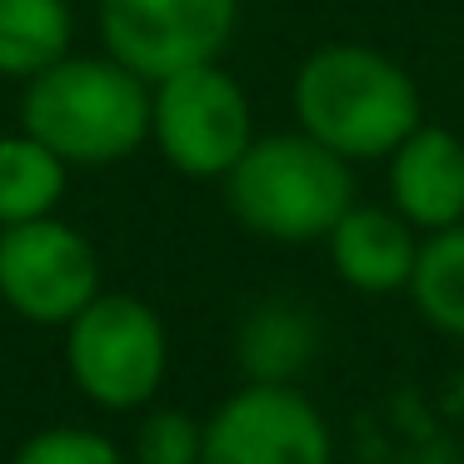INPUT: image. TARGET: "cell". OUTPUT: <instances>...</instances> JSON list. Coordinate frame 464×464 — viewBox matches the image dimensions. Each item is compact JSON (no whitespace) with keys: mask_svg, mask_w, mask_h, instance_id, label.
I'll list each match as a JSON object with an SVG mask.
<instances>
[{"mask_svg":"<svg viewBox=\"0 0 464 464\" xmlns=\"http://www.w3.org/2000/svg\"><path fill=\"white\" fill-rule=\"evenodd\" d=\"M150 140L190 180H225L255 145V115L220 61L190 65L150 85Z\"/></svg>","mask_w":464,"mask_h":464,"instance_id":"cell-5","label":"cell"},{"mask_svg":"<svg viewBox=\"0 0 464 464\" xmlns=\"http://www.w3.org/2000/svg\"><path fill=\"white\" fill-rule=\"evenodd\" d=\"M420 240L424 235L394 205L354 200L340 215V225L324 235V250H330V270L354 295H404L414 280Z\"/></svg>","mask_w":464,"mask_h":464,"instance_id":"cell-10","label":"cell"},{"mask_svg":"<svg viewBox=\"0 0 464 464\" xmlns=\"http://www.w3.org/2000/svg\"><path fill=\"white\" fill-rule=\"evenodd\" d=\"M290 111L310 140L340 160H390L394 145L424 125V95L400 61L364 41L314 45L290 85Z\"/></svg>","mask_w":464,"mask_h":464,"instance_id":"cell-1","label":"cell"},{"mask_svg":"<svg viewBox=\"0 0 464 464\" xmlns=\"http://www.w3.org/2000/svg\"><path fill=\"white\" fill-rule=\"evenodd\" d=\"M65 0H0V75H41L71 55Z\"/></svg>","mask_w":464,"mask_h":464,"instance_id":"cell-13","label":"cell"},{"mask_svg":"<svg viewBox=\"0 0 464 464\" xmlns=\"http://www.w3.org/2000/svg\"><path fill=\"white\" fill-rule=\"evenodd\" d=\"M390 205L420 235L464 225V140L450 125H414L384 160Z\"/></svg>","mask_w":464,"mask_h":464,"instance_id":"cell-9","label":"cell"},{"mask_svg":"<svg viewBox=\"0 0 464 464\" xmlns=\"http://www.w3.org/2000/svg\"><path fill=\"white\" fill-rule=\"evenodd\" d=\"M240 0H101L105 51L140 81H165L225 55Z\"/></svg>","mask_w":464,"mask_h":464,"instance_id":"cell-7","label":"cell"},{"mask_svg":"<svg viewBox=\"0 0 464 464\" xmlns=\"http://www.w3.org/2000/svg\"><path fill=\"white\" fill-rule=\"evenodd\" d=\"M320 354V320L300 300H260L235 330V360L250 384H300Z\"/></svg>","mask_w":464,"mask_h":464,"instance_id":"cell-11","label":"cell"},{"mask_svg":"<svg viewBox=\"0 0 464 464\" xmlns=\"http://www.w3.org/2000/svg\"><path fill=\"white\" fill-rule=\"evenodd\" d=\"M11 464H125V454H121V444L101 430L51 424V430H35L31 440H21V450L11 454Z\"/></svg>","mask_w":464,"mask_h":464,"instance_id":"cell-16","label":"cell"},{"mask_svg":"<svg viewBox=\"0 0 464 464\" xmlns=\"http://www.w3.org/2000/svg\"><path fill=\"white\" fill-rule=\"evenodd\" d=\"M225 205L250 235L275 245H314L354 205V170L304 130L255 135L225 175Z\"/></svg>","mask_w":464,"mask_h":464,"instance_id":"cell-3","label":"cell"},{"mask_svg":"<svg viewBox=\"0 0 464 464\" xmlns=\"http://www.w3.org/2000/svg\"><path fill=\"white\" fill-rule=\"evenodd\" d=\"M95 295H101V260L81 230L55 215L0 230V300L11 314L65 330Z\"/></svg>","mask_w":464,"mask_h":464,"instance_id":"cell-8","label":"cell"},{"mask_svg":"<svg viewBox=\"0 0 464 464\" xmlns=\"http://www.w3.org/2000/svg\"><path fill=\"white\" fill-rule=\"evenodd\" d=\"M205 450V420H195L190 410H145L135 424V464H200Z\"/></svg>","mask_w":464,"mask_h":464,"instance_id":"cell-15","label":"cell"},{"mask_svg":"<svg viewBox=\"0 0 464 464\" xmlns=\"http://www.w3.org/2000/svg\"><path fill=\"white\" fill-rule=\"evenodd\" d=\"M165 370H170V334L140 295L101 290L65 324V374L95 410H150Z\"/></svg>","mask_w":464,"mask_h":464,"instance_id":"cell-4","label":"cell"},{"mask_svg":"<svg viewBox=\"0 0 464 464\" xmlns=\"http://www.w3.org/2000/svg\"><path fill=\"white\" fill-rule=\"evenodd\" d=\"M65 195V160L45 150L35 135L0 140V230L25 220H45Z\"/></svg>","mask_w":464,"mask_h":464,"instance_id":"cell-14","label":"cell"},{"mask_svg":"<svg viewBox=\"0 0 464 464\" xmlns=\"http://www.w3.org/2000/svg\"><path fill=\"white\" fill-rule=\"evenodd\" d=\"M404 295H410V304L434 334L464 344V225L424 235L414 280Z\"/></svg>","mask_w":464,"mask_h":464,"instance_id":"cell-12","label":"cell"},{"mask_svg":"<svg viewBox=\"0 0 464 464\" xmlns=\"http://www.w3.org/2000/svg\"><path fill=\"white\" fill-rule=\"evenodd\" d=\"M21 125L65 165L125 160L150 140V81L125 71L115 55H65L31 75Z\"/></svg>","mask_w":464,"mask_h":464,"instance_id":"cell-2","label":"cell"},{"mask_svg":"<svg viewBox=\"0 0 464 464\" xmlns=\"http://www.w3.org/2000/svg\"><path fill=\"white\" fill-rule=\"evenodd\" d=\"M200 464H334V434L300 384L245 380L205 414Z\"/></svg>","mask_w":464,"mask_h":464,"instance_id":"cell-6","label":"cell"}]
</instances>
